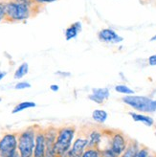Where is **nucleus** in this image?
Returning a JSON list of instances; mask_svg holds the SVG:
<instances>
[{
    "label": "nucleus",
    "instance_id": "11",
    "mask_svg": "<svg viewBox=\"0 0 156 157\" xmlns=\"http://www.w3.org/2000/svg\"><path fill=\"white\" fill-rule=\"evenodd\" d=\"M103 133L99 129H93L90 131L86 140H87V148H93V150H99L100 145L102 143Z\"/></svg>",
    "mask_w": 156,
    "mask_h": 157
},
{
    "label": "nucleus",
    "instance_id": "29",
    "mask_svg": "<svg viewBox=\"0 0 156 157\" xmlns=\"http://www.w3.org/2000/svg\"><path fill=\"white\" fill-rule=\"evenodd\" d=\"M58 75H62V76H70L69 73H61V72H58Z\"/></svg>",
    "mask_w": 156,
    "mask_h": 157
},
{
    "label": "nucleus",
    "instance_id": "17",
    "mask_svg": "<svg viewBox=\"0 0 156 157\" xmlns=\"http://www.w3.org/2000/svg\"><path fill=\"white\" fill-rule=\"evenodd\" d=\"M35 106H36V104L34 103V101H22V103L18 104L17 106H15L13 109L12 113L13 114H15V113L20 112L22 110H25V109L32 108V107H35Z\"/></svg>",
    "mask_w": 156,
    "mask_h": 157
},
{
    "label": "nucleus",
    "instance_id": "30",
    "mask_svg": "<svg viewBox=\"0 0 156 157\" xmlns=\"http://www.w3.org/2000/svg\"><path fill=\"white\" fill-rule=\"evenodd\" d=\"M154 40H156V35H155L154 36H152V37L150 38V41H154Z\"/></svg>",
    "mask_w": 156,
    "mask_h": 157
},
{
    "label": "nucleus",
    "instance_id": "32",
    "mask_svg": "<svg viewBox=\"0 0 156 157\" xmlns=\"http://www.w3.org/2000/svg\"><path fill=\"white\" fill-rule=\"evenodd\" d=\"M149 157H156V155H150V154Z\"/></svg>",
    "mask_w": 156,
    "mask_h": 157
},
{
    "label": "nucleus",
    "instance_id": "24",
    "mask_svg": "<svg viewBox=\"0 0 156 157\" xmlns=\"http://www.w3.org/2000/svg\"><path fill=\"white\" fill-rule=\"evenodd\" d=\"M34 1L36 4H40V5H44L46 3H51V2H55L57 0H34Z\"/></svg>",
    "mask_w": 156,
    "mask_h": 157
},
{
    "label": "nucleus",
    "instance_id": "2",
    "mask_svg": "<svg viewBox=\"0 0 156 157\" xmlns=\"http://www.w3.org/2000/svg\"><path fill=\"white\" fill-rule=\"evenodd\" d=\"M75 132L76 129L73 125L59 128L56 144H55V151H56L57 157H68Z\"/></svg>",
    "mask_w": 156,
    "mask_h": 157
},
{
    "label": "nucleus",
    "instance_id": "16",
    "mask_svg": "<svg viewBox=\"0 0 156 157\" xmlns=\"http://www.w3.org/2000/svg\"><path fill=\"white\" fill-rule=\"evenodd\" d=\"M92 118L95 122L99 124H104L107 119V113L102 109H96L92 113Z\"/></svg>",
    "mask_w": 156,
    "mask_h": 157
},
{
    "label": "nucleus",
    "instance_id": "9",
    "mask_svg": "<svg viewBox=\"0 0 156 157\" xmlns=\"http://www.w3.org/2000/svg\"><path fill=\"white\" fill-rule=\"evenodd\" d=\"M98 37L101 41L109 42V43H118V42L123 41V39H124L123 37L117 35L115 31H113L112 29H108V28L101 30L98 34Z\"/></svg>",
    "mask_w": 156,
    "mask_h": 157
},
{
    "label": "nucleus",
    "instance_id": "12",
    "mask_svg": "<svg viewBox=\"0 0 156 157\" xmlns=\"http://www.w3.org/2000/svg\"><path fill=\"white\" fill-rule=\"evenodd\" d=\"M109 97L108 88H93L92 94L89 95V100L99 105H102L105 100Z\"/></svg>",
    "mask_w": 156,
    "mask_h": 157
},
{
    "label": "nucleus",
    "instance_id": "18",
    "mask_svg": "<svg viewBox=\"0 0 156 157\" xmlns=\"http://www.w3.org/2000/svg\"><path fill=\"white\" fill-rule=\"evenodd\" d=\"M28 70H29V65L26 62H23V63L17 69V71L14 72L13 78L18 80V78H21L22 77H24L27 73H28Z\"/></svg>",
    "mask_w": 156,
    "mask_h": 157
},
{
    "label": "nucleus",
    "instance_id": "1",
    "mask_svg": "<svg viewBox=\"0 0 156 157\" xmlns=\"http://www.w3.org/2000/svg\"><path fill=\"white\" fill-rule=\"evenodd\" d=\"M2 3L5 12L4 23L22 22L30 17H35L41 12V10L34 9L28 5L14 2L12 0H6L2 1Z\"/></svg>",
    "mask_w": 156,
    "mask_h": 157
},
{
    "label": "nucleus",
    "instance_id": "15",
    "mask_svg": "<svg viewBox=\"0 0 156 157\" xmlns=\"http://www.w3.org/2000/svg\"><path fill=\"white\" fill-rule=\"evenodd\" d=\"M138 151H139L138 143L135 142V141H131V142L127 145L126 151H124L123 155H121V157H135Z\"/></svg>",
    "mask_w": 156,
    "mask_h": 157
},
{
    "label": "nucleus",
    "instance_id": "19",
    "mask_svg": "<svg viewBox=\"0 0 156 157\" xmlns=\"http://www.w3.org/2000/svg\"><path fill=\"white\" fill-rule=\"evenodd\" d=\"M115 90L117 92H119L121 94H134V91L130 89L128 86L127 85H123V84H120V85H116L115 86Z\"/></svg>",
    "mask_w": 156,
    "mask_h": 157
},
{
    "label": "nucleus",
    "instance_id": "21",
    "mask_svg": "<svg viewBox=\"0 0 156 157\" xmlns=\"http://www.w3.org/2000/svg\"><path fill=\"white\" fill-rule=\"evenodd\" d=\"M149 155H150L149 150H147L146 147H142V148H139V151L136 153L135 157H149Z\"/></svg>",
    "mask_w": 156,
    "mask_h": 157
},
{
    "label": "nucleus",
    "instance_id": "3",
    "mask_svg": "<svg viewBox=\"0 0 156 157\" xmlns=\"http://www.w3.org/2000/svg\"><path fill=\"white\" fill-rule=\"evenodd\" d=\"M36 125H31L23 130L17 137V148L21 157H33L36 145Z\"/></svg>",
    "mask_w": 156,
    "mask_h": 157
},
{
    "label": "nucleus",
    "instance_id": "31",
    "mask_svg": "<svg viewBox=\"0 0 156 157\" xmlns=\"http://www.w3.org/2000/svg\"><path fill=\"white\" fill-rule=\"evenodd\" d=\"M154 108H155V111H156V101H154Z\"/></svg>",
    "mask_w": 156,
    "mask_h": 157
},
{
    "label": "nucleus",
    "instance_id": "4",
    "mask_svg": "<svg viewBox=\"0 0 156 157\" xmlns=\"http://www.w3.org/2000/svg\"><path fill=\"white\" fill-rule=\"evenodd\" d=\"M122 101L124 104L130 105L136 110L140 112H154V101L144 96H133V95H127L124 97Z\"/></svg>",
    "mask_w": 156,
    "mask_h": 157
},
{
    "label": "nucleus",
    "instance_id": "13",
    "mask_svg": "<svg viewBox=\"0 0 156 157\" xmlns=\"http://www.w3.org/2000/svg\"><path fill=\"white\" fill-rule=\"evenodd\" d=\"M82 31V23L81 22H75L73 24L68 27L65 31V38L66 40H70L74 37H76L80 32Z\"/></svg>",
    "mask_w": 156,
    "mask_h": 157
},
{
    "label": "nucleus",
    "instance_id": "10",
    "mask_svg": "<svg viewBox=\"0 0 156 157\" xmlns=\"http://www.w3.org/2000/svg\"><path fill=\"white\" fill-rule=\"evenodd\" d=\"M87 146V140L83 138H77L68 153V157H82Z\"/></svg>",
    "mask_w": 156,
    "mask_h": 157
},
{
    "label": "nucleus",
    "instance_id": "14",
    "mask_svg": "<svg viewBox=\"0 0 156 157\" xmlns=\"http://www.w3.org/2000/svg\"><path fill=\"white\" fill-rule=\"evenodd\" d=\"M129 115L131 116V118L133 119L135 122H141L144 123L145 124H146L147 127H151L153 124L154 121L151 117L146 116V115H143V114H139V113H135V112H129Z\"/></svg>",
    "mask_w": 156,
    "mask_h": 157
},
{
    "label": "nucleus",
    "instance_id": "8",
    "mask_svg": "<svg viewBox=\"0 0 156 157\" xmlns=\"http://www.w3.org/2000/svg\"><path fill=\"white\" fill-rule=\"evenodd\" d=\"M33 157H45V135L44 129L40 125H36V145Z\"/></svg>",
    "mask_w": 156,
    "mask_h": 157
},
{
    "label": "nucleus",
    "instance_id": "26",
    "mask_svg": "<svg viewBox=\"0 0 156 157\" xmlns=\"http://www.w3.org/2000/svg\"><path fill=\"white\" fill-rule=\"evenodd\" d=\"M50 89H51L52 91H54V92H57V91L59 90V86L56 85V84H52V85L50 86Z\"/></svg>",
    "mask_w": 156,
    "mask_h": 157
},
{
    "label": "nucleus",
    "instance_id": "28",
    "mask_svg": "<svg viewBox=\"0 0 156 157\" xmlns=\"http://www.w3.org/2000/svg\"><path fill=\"white\" fill-rule=\"evenodd\" d=\"M11 157H21V156H20L19 152H18V151H17V152H15V153H14L13 155H12Z\"/></svg>",
    "mask_w": 156,
    "mask_h": 157
},
{
    "label": "nucleus",
    "instance_id": "7",
    "mask_svg": "<svg viewBox=\"0 0 156 157\" xmlns=\"http://www.w3.org/2000/svg\"><path fill=\"white\" fill-rule=\"evenodd\" d=\"M127 147V140L121 132L114 133V134L111 136L110 148L118 157H120L124 153V151H126Z\"/></svg>",
    "mask_w": 156,
    "mask_h": 157
},
{
    "label": "nucleus",
    "instance_id": "33",
    "mask_svg": "<svg viewBox=\"0 0 156 157\" xmlns=\"http://www.w3.org/2000/svg\"><path fill=\"white\" fill-rule=\"evenodd\" d=\"M1 100H2V99H1V98H0V101H1Z\"/></svg>",
    "mask_w": 156,
    "mask_h": 157
},
{
    "label": "nucleus",
    "instance_id": "25",
    "mask_svg": "<svg viewBox=\"0 0 156 157\" xmlns=\"http://www.w3.org/2000/svg\"><path fill=\"white\" fill-rule=\"evenodd\" d=\"M149 63H150V65H152V66L156 65V55H153V56L150 57Z\"/></svg>",
    "mask_w": 156,
    "mask_h": 157
},
{
    "label": "nucleus",
    "instance_id": "6",
    "mask_svg": "<svg viewBox=\"0 0 156 157\" xmlns=\"http://www.w3.org/2000/svg\"><path fill=\"white\" fill-rule=\"evenodd\" d=\"M59 128L50 125L44 129L45 135V157H57L55 151V144L58 136Z\"/></svg>",
    "mask_w": 156,
    "mask_h": 157
},
{
    "label": "nucleus",
    "instance_id": "23",
    "mask_svg": "<svg viewBox=\"0 0 156 157\" xmlns=\"http://www.w3.org/2000/svg\"><path fill=\"white\" fill-rule=\"evenodd\" d=\"M5 18V12H4V6L3 3L0 2V22H3Z\"/></svg>",
    "mask_w": 156,
    "mask_h": 157
},
{
    "label": "nucleus",
    "instance_id": "27",
    "mask_svg": "<svg viewBox=\"0 0 156 157\" xmlns=\"http://www.w3.org/2000/svg\"><path fill=\"white\" fill-rule=\"evenodd\" d=\"M5 75H6V73H5V72H0V81H1L2 78L5 77Z\"/></svg>",
    "mask_w": 156,
    "mask_h": 157
},
{
    "label": "nucleus",
    "instance_id": "5",
    "mask_svg": "<svg viewBox=\"0 0 156 157\" xmlns=\"http://www.w3.org/2000/svg\"><path fill=\"white\" fill-rule=\"evenodd\" d=\"M17 136L14 133H7L0 139V157H11L17 151Z\"/></svg>",
    "mask_w": 156,
    "mask_h": 157
},
{
    "label": "nucleus",
    "instance_id": "22",
    "mask_svg": "<svg viewBox=\"0 0 156 157\" xmlns=\"http://www.w3.org/2000/svg\"><path fill=\"white\" fill-rule=\"evenodd\" d=\"M31 87V84L29 82H18L15 84L14 88L15 89H25V88H30Z\"/></svg>",
    "mask_w": 156,
    "mask_h": 157
},
{
    "label": "nucleus",
    "instance_id": "20",
    "mask_svg": "<svg viewBox=\"0 0 156 157\" xmlns=\"http://www.w3.org/2000/svg\"><path fill=\"white\" fill-rule=\"evenodd\" d=\"M82 157H102L101 152L98 150H93V148H86L82 155Z\"/></svg>",
    "mask_w": 156,
    "mask_h": 157
}]
</instances>
